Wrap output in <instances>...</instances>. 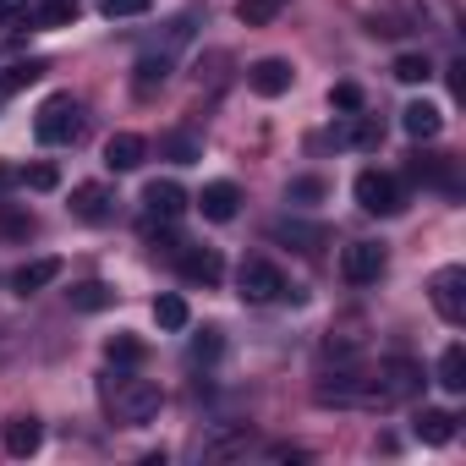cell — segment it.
<instances>
[{
    "label": "cell",
    "instance_id": "cell-4",
    "mask_svg": "<svg viewBox=\"0 0 466 466\" xmlns=\"http://www.w3.org/2000/svg\"><path fill=\"white\" fill-rule=\"evenodd\" d=\"M237 291H242V302H253V308H264V302H280V297H291V286H286V275L269 264V258H248L242 269H237Z\"/></svg>",
    "mask_w": 466,
    "mask_h": 466
},
{
    "label": "cell",
    "instance_id": "cell-34",
    "mask_svg": "<svg viewBox=\"0 0 466 466\" xmlns=\"http://www.w3.org/2000/svg\"><path fill=\"white\" fill-rule=\"evenodd\" d=\"M219 351H225V340H219V329H203V335L192 340V362H219Z\"/></svg>",
    "mask_w": 466,
    "mask_h": 466
},
{
    "label": "cell",
    "instance_id": "cell-23",
    "mask_svg": "<svg viewBox=\"0 0 466 466\" xmlns=\"http://www.w3.org/2000/svg\"><path fill=\"white\" fill-rule=\"evenodd\" d=\"M66 297H72V308H77V313H105V308L116 302V291H110L105 280H83V286H72Z\"/></svg>",
    "mask_w": 466,
    "mask_h": 466
},
{
    "label": "cell",
    "instance_id": "cell-19",
    "mask_svg": "<svg viewBox=\"0 0 466 466\" xmlns=\"http://www.w3.org/2000/svg\"><path fill=\"white\" fill-rule=\"evenodd\" d=\"M50 280H61V258H34V264H23V269L12 275V291L34 297V291H45Z\"/></svg>",
    "mask_w": 466,
    "mask_h": 466
},
{
    "label": "cell",
    "instance_id": "cell-21",
    "mask_svg": "<svg viewBox=\"0 0 466 466\" xmlns=\"http://www.w3.org/2000/svg\"><path fill=\"white\" fill-rule=\"evenodd\" d=\"M433 379H439V390L461 395V390H466V346H444V351H439V368H433Z\"/></svg>",
    "mask_w": 466,
    "mask_h": 466
},
{
    "label": "cell",
    "instance_id": "cell-12",
    "mask_svg": "<svg viewBox=\"0 0 466 466\" xmlns=\"http://www.w3.org/2000/svg\"><path fill=\"white\" fill-rule=\"evenodd\" d=\"M269 237H275V242H291L297 253H324L329 230H324V225H308V219H275Z\"/></svg>",
    "mask_w": 466,
    "mask_h": 466
},
{
    "label": "cell",
    "instance_id": "cell-13",
    "mask_svg": "<svg viewBox=\"0 0 466 466\" xmlns=\"http://www.w3.org/2000/svg\"><path fill=\"white\" fill-rule=\"evenodd\" d=\"M143 208H148V219H176V214L187 208L181 181H148V187H143Z\"/></svg>",
    "mask_w": 466,
    "mask_h": 466
},
{
    "label": "cell",
    "instance_id": "cell-7",
    "mask_svg": "<svg viewBox=\"0 0 466 466\" xmlns=\"http://www.w3.org/2000/svg\"><path fill=\"white\" fill-rule=\"evenodd\" d=\"M384 264H390V258H384L379 242H351V248L340 253V275H346L351 286H373V280L384 275Z\"/></svg>",
    "mask_w": 466,
    "mask_h": 466
},
{
    "label": "cell",
    "instance_id": "cell-6",
    "mask_svg": "<svg viewBox=\"0 0 466 466\" xmlns=\"http://www.w3.org/2000/svg\"><path fill=\"white\" fill-rule=\"evenodd\" d=\"M428 297H433V313L444 319V324H466V269H439L433 280H428Z\"/></svg>",
    "mask_w": 466,
    "mask_h": 466
},
{
    "label": "cell",
    "instance_id": "cell-30",
    "mask_svg": "<svg viewBox=\"0 0 466 466\" xmlns=\"http://www.w3.org/2000/svg\"><path fill=\"white\" fill-rule=\"evenodd\" d=\"M34 23V6L28 0H0V34H17V28H28Z\"/></svg>",
    "mask_w": 466,
    "mask_h": 466
},
{
    "label": "cell",
    "instance_id": "cell-8",
    "mask_svg": "<svg viewBox=\"0 0 466 466\" xmlns=\"http://www.w3.org/2000/svg\"><path fill=\"white\" fill-rule=\"evenodd\" d=\"M291 61H280V56H264V61H253L248 66V88L258 94V99H280V94H291Z\"/></svg>",
    "mask_w": 466,
    "mask_h": 466
},
{
    "label": "cell",
    "instance_id": "cell-24",
    "mask_svg": "<svg viewBox=\"0 0 466 466\" xmlns=\"http://www.w3.org/2000/svg\"><path fill=\"white\" fill-rule=\"evenodd\" d=\"M165 77H170V56H143L132 88H137V94H154V88H165Z\"/></svg>",
    "mask_w": 466,
    "mask_h": 466
},
{
    "label": "cell",
    "instance_id": "cell-10",
    "mask_svg": "<svg viewBox=\"0 0 466 466\" xmlns=\"http://www.w3.org/2000/svg\"><path fill=\"white\" fill-rule=\"evenodd\" d=\"M379 143H384V121H379V116L351 110V116L335 127V148H379Z\"/></svg>",
    "mask_w": 466,
    "mask_h": 466
},
{
    "label": "cell",
    "instance_id": "cell-15",
    "mask_svg": "<svg viewBox=\"0 0 466 466\" xmlns=\"http://www.w3.org/2000/svg\"><path fill=\"white\" fill-rule=\"evenodd\" d=\"M400 127H406V137L428 143V137H439V132H444V116H439V105L417 99V105H406V110H400Z\"/></svg>",
    "mask_w": 466,
    "mask_h": 466
},
{
    "label": "cell",
    "instance_id": "cell-38",
    "mask_svg": "<svg viewBox=\"0 0 466 466\" xmlns=\"http://www.w3.org/2000/svg\"><path fill=\"white\" fill-rule=\"evenodd\" d=\"M6 181H12V176H6V170H0V187H6Z\"/></svg>",
    "mask_w": 466,
    "mask_h": 466
},
{
    "label": "cell",
    "instance_id": "cell-26",
    "mask_svg": "<svg viewBox=\"0 0 466 466\" xmlns=\"http://www.w3.org/2000/svg\"><path fill=\"white\" fill-rule=\"evenodd\" d=\"M390 72H395L400 83H428V77H433V66H428V56H422V50H400Z\"/></svg>",
    "mask_w": 466,
    "mask_h": 466
},
{
    "label": "cell",
    "instance_id": "cell-16",
    "mask_svg": "<svg viewBox=\"0 0 466 466\" xmlns=\"http://www.w3.org/2000/svg\"><path fill=\"white\" fill-rule=\"evenodd\" d=\"M143 159H148V143H143L137 132H116V137L105 143V165H110V170H137Z\"/></svg>",
    "mask_w": 466,
    "mask_h": 466
},
{
    "label": "cell",
    "instance_id": "cell-29",
    "mask_svg": "<svg viewBox=\"0 0 466 466\" xmlns=\"http://www.w3.org/2000/svg\"><path fill=\"white\" fill-rule=\"evenodd\" d=\"M154 324L159 329H187V302L181 297H159L154 302Z\"/></svg>",
    "mask_w": 466,
    "mask_h": 466
},
{
    "label": "cell",
    "instance_id": "cell-35",
    "mask_svg": "<svg viewBox=\"0 0 466 466\" xmlns=\"http://www.w3.org/2000/svg\"><path fill=\"white\" fill-rule=\"evenodd\" d=\"M329 105L351 116V110H362V88H357V83H335V88H329Z\"/></svg>",
    "mask_w": 466,
    "mask_h": 466
},
{
    "label": "cell",
    "instance_id": "cell-32",
    "mask_svg": "<svg viewBox=\"0 0 466 466\" xmlns=\"http://www.w3.org/2000/svg\"><path fill=\"white\" fill-rule=\"evenodd\" d=\"M99 12H105L110 23H127V17H143V12H154V0H99Z\"/></svg>",
    "mask_w": 466,
    "mask_h": 466
},
{
    "label": "cell",
    "instance_id": "cell-22",
    "mask_svg": "<svg viewBox=\"0 0 466 466\" xmlns=\"http://www.w3.org/2000/svg\"><path fill=\"white\" fill-rule=\"evenodd\" d=\"M159 154L176 159V165H198V159H203V137H198V132H165V137H159Z\"/></svg>",
    "mask_w": 466,
    "mask_h": 466
},
{
    "label": "cell",
    "instance_id": "cell-17",
    "mask_svg": "<svg viewBox=\"0 0 466 466\" xmlns=\"http://www.w3.org/2000/svg\"><path fill=\"white\" fill-rule=\"evenodd\" d=\"M181 275H187L192 286H219L225 264H219V253H214V248H187V253H181Z\"/></svg>",
    "mask_w": 466,
    "mask_h": 466
},
{
    "label": "cell",
    "instance_id": "cell-18",
    "mask_svg": "<svg viewBox=\"0 0 466 466\" xmlns=\"http://www.w3.org/2000/svg\"><path fill=\"white\" fill-rule=\"evenodd\" d=\"M248 444H253V428H248V422H230V428H219V433L203 444V455H208V461H230V455H242Z\"/></svg>",
    "mask_w": 466,
    "mask_h": 466
},
{
    "label": "cell",
    "instance_id": "cell-36",
    "mask_svg": "<svg viewBox=\"0 0 466 466\" xmlns=\"http://www.w3.org/2000/svg\"><path fill=\"white\" fill-rule=\"evenodd\" d=\"M23 181H28L34 192H50V187L61 181V170H56V165H34V170H23Z\"/></svg>",
    "mask_w": 466,
    "mask_h": 466
},
{
    "label": "cell",
    "instance_id": "cell-37",
    "mask_svg": "<svg viewBox=\"0 0 466 466\" xmlns=\"http://www.w3.org/2000/svg\"><path fill=\"white\" fill-rule=\"evenodd\" d=\"M269 461H308V450H297V444H269Z\"/></svg>",
    "mask_w": 466,
    "mask_h": 466
},
{
    "label": "cell",
    "instance_id": "cell-33",
    "mask_svg": "<svg viewBox=\"0 0 466 466\" xmlns=\"http://www.w3.org/2000/svg\"><path fill=\"white\" fill-rule=\"evenodd\" d=\"M324 192H329V187H324V176H297V181L286 187V198H291V203H319Z\"/></svg>",
    "mask_w": 466,
    "mask_h": 466
},
{
    "label": "cell",
    "instance_id": "cell-25",
    "mask_svg": "<svg viewBox=\"0 0 466 466\" xmlns=\"http://www.w3.org/2000/svg\"><path fill=\"white\" fill-rule=\"evenodd\" d=\"M105 357H110V368H137V362L148 357V346H143L137 335H110V346H105Z\"/></svg>",
    "mask_w": 466,
    "mask_h": 466
},
{
    "label": "cell",
    "instance_id": "cell-9",
    "mask_svg": "<svg viewBox=\"0 0 466 466\" xmlns=\"http://www.w3.org/2000/svg\"><path fill=\"white\" fill-rule=\"evenodd\" d=\"M72 214L88 225H105V219H116V192L105 181H83V187H72Z\"/></svg>",
    "mask_w": 466,
    "mask_h": 466
},
{
    "label": "cell",
    "instance_id": "cell-5",
    "mask_svg": "<svg viewBox=\"0 0 466 466\" xmlns=\"http://www.w3.org/2000/svg\"><path fill=\"white\" fill-rule=\"evenodd\" d=\"M351 192H357L362 214H379V219H390V214H400V208H406V192H400V181H395V176H384V170H362Z\"/></svg>",
    "mask_w": 466,
    "mask_h": 466
},
{
    "label": "cell",
    "instance_id": "cell-20",
    "mask_svg": "<svg viewBox=\"0 0 466 466\" xmlns=\"http://www.w3.org/2000/svg\"><path fill=\"white\" fill-rule=\"evenodd\" d=\"M39 444H45L39 417H28V411H23V417H12V422H6V455H34Z\"/></svg>",
    "mask_w": 466,
    "mask_h": 466
},
{
    "label": "cell",
    "instance_id": "cell-31",
    "mask_svg": "<svg viewBox=\"0 0 466 466\" xmlns=\"http://www.w3.org/2000/svg\"><path fill=\"white\" fill-rule=\"evenodd\" d=\"M0 230H6V237H17V242H28V237H34V214L0 203Z\"/></svg>",
    "mask_w": 466,
    "mask_h": 466
},
{
    "label": "cell",
    "instance_id": "cell-1",
    "mask_svg": "<svg viewBox=\"0 0 466 466\" xmlns=\"http://www.w3.org/2000/svg\"><path fill=\"white\" fill-rule=\"evenodd\" d=\"M422 384H428L422 362H411V357H384L373 373H362V395H357V406H373V411H384V406H406V400L422 395Z\"/></svg>",
    "mask_w": 466,
    "mask_h": 466
},
{
    "label": "cell",
    "instance_id": "cell-14",
    "mask_svg": "<svg viewBox=\"0 0 466 466\" xmlns=\"http://www.w3.org/2000/svg\"><path fill=\"white\" fill-rule=\"evenodd\" d=\"M411 433H417L422 444H450V439H455V411H444V406H422V411L411 417Z\"/></svg>",
    "mask_w": 466,
    "mask_h": 466
},
{
    "label": "cell",
    "instance_id": "cell-2",
    "mask_svg": "<svg viewBox=\"0 0 466 466\" xmlns=\"http://www.w3.org/2000/svg\"><path fill=\"white\" fill-rule=\"evenodd\" d=\"M105 406L116 411V422H154L159 417V406H165V390L154 384V379H132V373H116L110 384H105Z\"/></svg>",
    "mask_w": 466,
    "mask_h": 466
},
{
    "label": "cell",
    "instance_id": "cell-27",
    "mask_svg": "<svg viewBox=\"0 0 466 466\" xmlns=\"http://www.w3.org/2000/svg\"><path fill=\"white\" fill-rule=\"evenodd\" d=\"M34 23H39V28H66V23H77V0H45V6H34Z\"/></svg>",
    "mask_w": 466,
    "mask_h": 466
},
{
    "label": "cell",
    "instance_id": "cell-3",
    "mask_svg": "<svg viewBox=\"0 0 466 466\" xmlns=\"http://www.w3.org/2000/svg\"><path fill=\"white\" fill-rule=\"evenodd\" d=\"M83 105L72 99V94H50L45 105H39V116H34V137L39 143H50V148H61V143H77L83 137Z\"/></svg>",
    "mask_w": 466,
    "mask_h": 466
},
{
    "label": "cell",
    "instance_id": "cell-11",
    "mask_svg": "<svg viewBox=\"0 0 466 466\" xmlns=\"http://www.w3.org/2000/svg\"><path fill=\"white\" fill-rule=\"evenodd\" d=\"M198 208H203V219H214V225L237 219V208H242V192H237V181H208V187L198 192Z\"/></svg>",
    "mask_w": 466,
    "mask_h": 466
},
{
    "label": "cell",
    "instance_id": "cell-28",
    "mask_svg": "<svg viewBox=\"0 0 466 466\" xmlns=\"http://www.w3.org/2000/svg\"><path fill=\"white\" fill-rule=\"evenodd\" d=\"M275 12H280V0H237V17H242L248 28H264V23H275Z\"/></svg>",
    "mask_w": 466,
    "mask_h": 466
}]
</instances>
